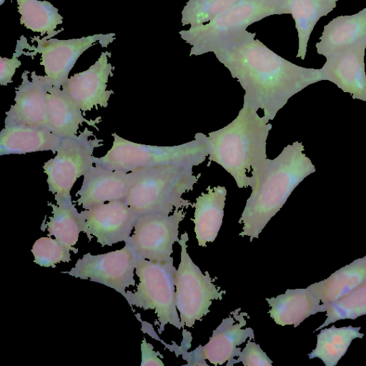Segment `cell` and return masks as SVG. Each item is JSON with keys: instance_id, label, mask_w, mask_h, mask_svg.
Masks as SVG:
<instances>
[{"instance_id": "cell-24", "label": "cell", "mask_w": 366, "mask_h": 366, "mask_svg": "<svg viewBox=\"0 0 366 366\" xmlns=\"http://www.w3.org/2000/svg\"><path fill=\"white\" fill-rule=\"evenodd\" d=\"M295 21L298 36L297 58L305 59L307 44L315 26L337 6L335 0H282Z\"/></svg>"}, {"instance_id": "cell-26", "label": "cell", "mask_w": 366, "mask_h": 366, "mask_svg": "<svg viewBox=\"0 0 366 366\" xmlns=\"http://www.w3.org/2000/svg\"><path fill=\"white\" fill-rule=\"evenodd\" d=\"M56 204L49 203L52 215L46 224L48 236H53L70 251L78 252L75 248L81 232L79 212L71 198L55 199Z\"/></svg>"}, {"instance_id": "cell-9", "label": "cell", "mask_w": 366, "mask_h": 366, "mask_svg": "<svg viewBox=\"0 0 366 366\" xmlns=\"http://www.w3.org/2000/svg\"><path fill=\"white\" fill-rule=\"evenodd\" d=\"M94 136L92 131L85 128L79 134L63 137L55 157L43 165L49 191L54 199L71 198L74 183L94 164V150L103 145V140L91 138Z\"/></svg>"}, {"instance_id": "cell-34", "label": "cell", "mask_w": 366, "mask_h": 366, "mask_svg": "<svg viewBox=\"0 0 366 366\" xmlns=\"http://www.w3.org/2000/svg\"><path fill=\"white\" fill-rule=\"evenodd\" d=\"M142 362L141 366H164V364L159 357L162 356L159 352L154 350V347L144 338L141 344Z\"/></svg>"}, {"instance_id": "cell-18", "label": "cell", "mask_w": 366, "mask_h": 366, "mask_svg": "<svg viewBox=\"0 0 366 366\" xmlns=\"http://www.w3.org/2000/svg\"><path fill=\"white\" fill-rule=\"evenodd\" d=\"M80 189L76 193V202L84 209L106 202L126 199L132 172H126L94 164L83 176Z\"/></svg>"}, {"instance_id": "cell-19", "label": "cell", "mask_w": 366, "mask_h": 366, "mask_svg": "<svg viewBox=\"0 0 366 366\" xmlns=\"http://www.w3.org/2000/svg\"><path fill=\"white\" fill-rule=\"evenodd\" d=\"M362 44H366V8L331 20L324 26L316 49L327 57Z\"/></svg>"}, {"instance_id": "cell-13", "label": "cell", "mask_w": 366, "mask_h": 366, "mask_svg": "<svg viewBox=\"0 0 366 366\" xmlns=\"http://www.w3.org/2000/svg\"><path fill=\"white\" fill-rule=\"evenodd\" d=\"M241 308L232 311L229 317L224 318L213 331L209 342L204 346L199 345L191 352H184L182 355L187 361L186 365L208 366L206 360L214 365L227 366L234 365V357H238L242 348L237 346L247 338L254 339V330L251 327H242L247 322V312H239Z\"/></svg>"}, {"instance_id": "cell-21", "label": "cell", "mask_w": 366, "mask_h": 366, "mask_svg": "<svg viewBox=\"0 0 366 366\" xmlns=\"http://www.w3.org/2000/svg\"><path fill=\"white\" fill-rule=\"evenodd\" d=\"M62 137L47 128L21 124L5 125L0 132V155L24 154L51 151L54 154Z\"/></svg>"}, {"instance_id": "cell-36", "label": "cell", "mask_w": 366, "mask_h": 366, "mask_svg": "<svg viewBox=\"0 0 366 366\" xmlns=\"http://www.w3.org/2000/svg\"><path fill=\"white\" fill-rule=\"evenodd\" d=\"M335 1H342V0H335Z\"/></svg>"}, {"instance_id": "cell-11", "label": "cell", "mask_w": 366, "mask_h": 366, "mask_svg": "<svg viewBox=\"0 0 366 366\" xmlns=\"http://www.w3.org/2000/svg\"><path fill=\"white\" fill-rule=\"evenodd\" d=\"M138 258L131 245L125 242L122 249L107 253H86L69 271L62 273L100 283L124 297L126 289L136 285L134 277Z\"/></svg>"}, {"instance_id": "cell-4", "label": "cell", "mask_w": 366, "mask_h": 366, "mask_svg": "<svg viewBox=\"0 0 366 366\" xmlns=\"http://www.w3.org/2000/svg\"><path fill=\"white\" fill-rule=\"evenodd\" d=\"M132 172L125 201L139 216L169 214L175 209L192 204L182 195L193 189L201 174H194L192 166L167 164L139 169Z\"/></svg>"}, {"instance_id": "cell-29", "label": "cell", "mask_w": 366, "mask_h": 366, "mask_svg": "<svg viewBox=\"0 0 366 366\" xmlns=\"http://www.w3.org/2000/svg\"><path fill=\"white\" fill-rule=\"evenodd\" d=\"M324 305V304H323ZM327 318L315 331L340 320H355L366 315V280L348 295L337 301L324 305Z\"/></svg>"}, {"instance_id": "cell-8", "label": "cell", "mask_w": 366, "mask_h": 366, "mask_svg": "<svg viewBox=\"0 0 366 366\" xmlns=\"http://www.w3.org/2000/svg\"><path fill=\"white\" fill-rule=\"evenodd\" d=\"M187 232L178 241L181 246L180 262L175 273V297L177 309L180 314L182 328L192 327L197 320L209 312L214 300H222L225 294L214 284L207 271L202 273L187 253Z\"/></svg>"}, {"instance_id": "cell-3", "label": "cell", "mask_w": 366, "mask_h": 366, "mask_svg": "<svg viewBox=\"0 0 366 366\" xmlns=\"http://www.w3.org/2000/svg\"><path fill=\"white\" fill-rule=\"evenodd\" d=\"M297 141L287 145L273 159H267L262 177L252 189L239 219L243 224L239 236L259 235L269 221L280 211L294 189L307 177L316 172L311 159Z\"/></svg>"}, {"instance_id": "cell-28", "label": "cell", "mask_w": 366, "mask_h": 366, "mask_svg": "<svg viewBox=\"0 0 366 366\" xmlns=\"http://www.w3.org/2000/svg\"><path fill=\"white\" fill-rule=\"evenodd\" d=\"M18 11L21 14L20 24L26 29L46 34L50 38L61 31H55L59 24L63 22V17L59 10L50 2L39 0H16Z\"/></svg>"}, {"instance_id": "cell-12", "label": "cell", "mask_w": 366, "mask_h": 366, "mask_svg": "<svg viewBox=\"0 0 366 366\" xmlns=\"http://www.w3.org/2000/svg\"><path fill=\"white\" fill-rule=\"evenodd\" d=\"M182 209H175L172 214L150 213L140 215L133 234L126 242L139 258L153 262L170 259L173 244L179 240V224L185 217Z\"/></svg>"}, {"instance_id": "cell-35", "label": "cell", "mask_w": 366, "mask_h": 366, "mask_svg": "<svg viewBox=\"0 0 366 366\" xmlns=\"http://www.w3.org/2000/svg\"><path fill=\"white\" fill-rule=\"evenodd\" d=\"M4 1H5V0H0V4L1 5L3 4Z\"/></svg>"}, {"instance_id": "cell-22", "label": "cell", "mask_w": 366, "mask_h": 366, "mask_svg": "<svg viewBox=\"0 0 366 366\" xmlns=\"http://www.w3.org/2000/svg\"><path fill=\"white\" fill-rule=\"evenodd\" d=\"M46 86L48 129L54 134L62 138L72 137L77 134L83 123L96 127L101 122L99 117L94 120L86 119L83 112L61 88L47 84Z\"/></svg>"}, {"instance_id": "cell-15", "label": "cell", "mask_w": 366, "mask_h": 366, "mask_svg": "<svg viewBox=\"0 0 366 366\" xmlns=\"http://www.w3.org/2000/svg\"><path fill=\"white\" fill-rule=\"evenodd\" d=\"M111 52L101 54L96 62L88 69L68 78L61 89L83 112H89L98 106L107 107L114 93L107 90L109 78L113 75L112 65L108 58Z\"/></svg>"}, {"instance_id": "cell-16", "label": "cell", "mask_w": 366, "mask_h": 366, "mask_svg": "<svg viewBox=\"0 0 366 366\" xmlns=\"http://www.w3.org/2000/svg\"><path fill=\"white\" fill-rule=\"evenodd\" d=\"M21 74V83L15 91L14 104L6 112L5 125L21 124L48 129L47 86L35 71Z\"/></svg>"}, {"instance_id": "cell-7", "label": "cell", "mask_w": 366, "mask_h": 366, "mask_svg": "<svg viewBox=\"0 0 366 366\" xmlns=\"http://www.w3.org/2000/svg\"><path fill=\"white\" fill-rule=\"evenodd\" d=\"M176 270L172 257L163 262L138 258L135 272L139 283L134 292L127 291L124 296L131 306L154 310L159 334L167 324L182 328L176 306Z\"/></svg>"}, {"instance_id": "cell-10", "label": "cell", "mask_w": 366, "mask_h": 366, "mask_svg": "<svg viewBox=\"0 0 366 366\" xmlns=\"http://www.w3.org/2000/svg\"><path fill=\"white\" fill-rule=\"evenodd\" d=\"M115 39V34H94L79 39L60 40L34 36L32 40L37 42V46H30L26 49L32 51L25 52L24 55L33 56L41 54L40 65L44 66L46 83L49 86L61 88L69 78V74L79 57L89 48L99 41L102 46L107 47Z\"/></svg>"}, {"instance_id": "cell-30", "label": "cell", "mask_w": 366, "mask_h": 366, "mask_svg": "<svg viewBox=\"0 0 366 366\" xmlns=\"http://www.w3.org/2000/svg\"><path fill=\"white\" fill-rule=\"evenodd\" d=\"M238 1L189 0L182 11V25L195 27L206 24Z\"/></svg>"}, {"instance_id": "cell-25", "label": "cell", "mask_w": 366, "mask_h": 366, "mask_svg": "<svg viewBox=\"0 0 366 366\" xmlns=\"http://www.w3.org/2000/svg\"><path fill=\"white\" fill-rule=\"evenodd\" d=\"M366 280V255L340 268L328 278L308 286L322 304L332 303Z\"/></svg>"}, {"instance_id": "cell-17", "label": "cell", "mask_w": 366, "mask_h": 366, "mask_svg": "<svg viewBox=\"0 0 366 366\" xmlns=\"http://www.w3.org/2000/svg\"><path fill=\"white\" fill-rule=\"evenodd\" d=\"M365 49L366 44H362L328 56L320 69L324 80L363 102H366Z\"/></svg>"}, {"instance_id": "cell-27", "label": "cell", "mask_w": 366, "mask_h": 366, "mask_svg": "<svg viewBox=\"0 0 366 366\" xmlns=\"http://www.w3.org/2000/svg\"><path fill=\"white\" fill-rule=\"evenodd\" d=\"M360 329L361 327L351 325L339 328L332 325L321 330L317 335L316 347L308 355L309 358L318 357L326 366H335L347 351L352 341L363 337Z\"/></svg>"}, {"instance_id": "cell-1", "label": "cell", "mask_w": 366, "mask_h": 366, "mask_svg": "<svg viewBox=\"0 0 366 366\" xmlns=\"http://www.w3.org/2000/svg\"><path fill=\"white\" fill-rule=\"evenodd\" d=\"M255 36L242 31L213 53L244 89L243 102L271 121L292 97L324 78L320 69L292 63Z\"/></svg>"}, {"instance_id": "cell-23", "label": "cell", "mask_w": 366, "mask_h": 366, "mask_svg": "<svg viewBox=\"0 0 366 366\" xmlns=\"http://www.w3.org/2000/svg\"><path fill=\"white\" fill-rule=\"evenodd\" d=\"M227 189L223 186H208L207 192H202L192 207L194 208V232L200 247L215 240L224 217Z\"/></svg>"}, {"instance_id": "cell-14", "label": "cell", "mask_w": 366, "mask_h": 366, "mask_svg": "<svg viewBox=\"0 0 366 366\" xmlns=\"http://www.w3.org/2000/svg\"><path fill=\"white\" fill-rule=\"evenodd\" d=\"M139 217L125 199L112 201L79 212L80 228L89 240L112 246L129 239Z\"/></svg>"}, {"instance_id": "cell-6", "label": "cell", "mask_w": 366, "mask_h": 366, "mask_svg": "<svg viewBox=\"0 0 366 366\" xmlns=\"http://www.w3.org/2000/svg\"><path fill=\"white\" fill-rule=\"evenodd\" d=\"M287 14L282 0H239L210 21L179 31L189 56L213 52L229 37L266 17Z\"/></svg>"}, {"instance_id": "cell-5", "label": "cell", "mask_w": 366, "mask_h": 366, "mask_svg": "<svg viewBox=\"0 0 366 366\" xmlns=\"http://www.w3.org/2000/svg\"><path fill=\"white\" fill-rule=\"evenodd\" d=\"M110 149L102 157H96L94 164L131 172L160 165L182 164L197 166L208 157L209 149L205 134L194 135V139L174 146H156L135 143L112 133Z\"/></svg>"}, {"instance_id": "cell-32", "label": "cell", "mask_w": 366, "mask_h": 366, "mask_svg": "<svg viewBox=\"0 0 366 366\" xmlns=\"http://www.w3.org/2000/svg\"><path fill=\"white\" fill-rule=\"evenodd\" d=\"M28 45L26 39L21 36L17 41L16 48L12 58L0 57V84L6 86L12 82V78L21 62L18 57L24 54L23 49Z\"/></svg>"}, {"instance_id": "cell-31", "label": "cell", "mask_w": 366, "mask_h": 366, "mask_svg": "<svg viewBox=\"0 0 366 366\" xmlns=\"http://www.w3.org/2000/svg\"><path fill=\"white\" fill-rule=\"evenodd\" d=\"M70 250L55 238L42 237L34 243L31 252L34 262L45 267H56L60 262L71 261Z\"/></svg>"}, {"instance_id": "cell-2", "label": "cell", "mask_w": 366, "mask_h": 366, "mask_svg": "<svg viewBox=\"0 0 366 366\" xmlns=\"http://www.w3.org/2000/svg\"><path fill=\"white\" fill-rule=\"evenodd\" d=\"M272 125L243 102L236 118L225 127L205 134L208 159L220 165L238 188H254L264 170L267 140Z\"/></svg>"}, {"instance_id": "cell-33", "label": "cell", "mask_w": 366, "mask_h": 366, "mask_svg": "<svg viewBox=\"0 0 366 366\" xmlns=\"http://www.w3.org/2000/svg\"><path fill=\"white\" fill-rule=\"evenodd\" d=\"M238 362H242L244 366H272L273 364L260 346L251 339L234 361V364Z\"/></svg>"}, {"instance_id": "cell-20", "label": "cell", "mask_w": 366, "mask_h": 366, "mask_svg": "<svg viewBox=\"0 0 366 366\" xmlns=\"http://www.w3.org/2000/svg\"><path fill=\"white\" fill-rule=\"evenodd\" d=\"M270 307L268 313L277 325L297 327L310 315L326 312L325 305L308 287L305 289H288L284 294L266 298Z\"/></svg>"}]
</instances>
